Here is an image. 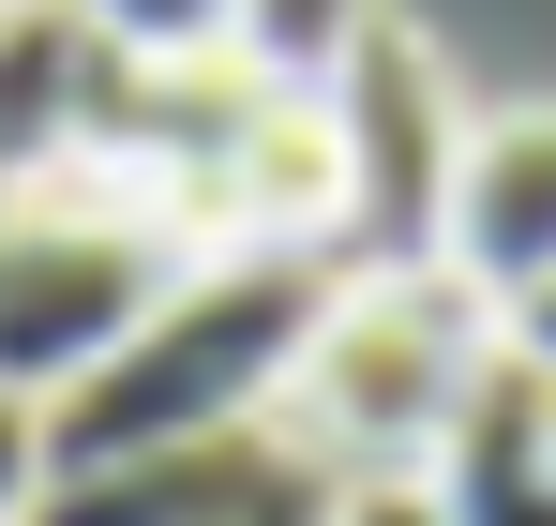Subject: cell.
<instances>
[{
	"mask_svg": "<svg viewBox=\"0 0 556 526\" xmlns=\"http://www.w3.org/2000/svg\"><path fill=\"white\" fill-rule=\"evenodd\" d=\"M316 301H331V256H181V286L46 406V466H136V451L271 437Z\"/></svg>",
	"mask_w": 556,
	"mask_h": 526,
	"instance_id": "cell-1",
	"label": "cell"
},
{
	"mask_svg": "<svg viewBox=\"0 0 556 526\" xmlns=\"http://www.w3.org/2000/svg\"><path fill=\"white\" fill-rule=\"evenodd\" d=\"M496 301L466 271L406 256V271H331L316 331H301V376H286L271 437L331 481H421L437 437L466 422V391L496 376Z\"/></svg>",
	"mask_w": 556,
	"mask_h": 526,
	"instance_id": "cell-2",
	"label": "cell"
},
{
	"mask_svg": "<svg viewBox=\"0 0 556 526\" xmlns=\"http://www.w3.org/2000/svg\"><path fill=\"white\" fill-rule=\"evenodd\" d=\"M316 105H331V271H406L437 256V211H452L466 166V90L452 61L406 30V15H346V46L316 61Z\"/></svg>",
	"mask_w": 556,
	"mask_h": 526,
	"instance_id": "cell-3",
	"label": "cell"
},
{
	"mask_svg": "<svg viewBox=\"0 0 556 526\" xmlns=\"http://www.w3.org/2000/svg\"><path fill=\"white\" fill-rule=\"evenodd\" d=\"M166 286H181V241L151 211H15L0 196V391L46 422Z\"/></svg>",
	"mask_w": 556,
	"mask_h": 526,
	"instance_id": "cell-4",
	"label": "cell"
},
{
	"mask_svg": "<svg viewBox=\"0 0 556 526\" xmlns=\"http://www.w3.org/2000/svg\"><path fill=\"white\" fill-rule=\"evenodd\" d=\"M437 271H466L481 301H527V286L556 271V105L466 121L452 211H437Z\"/></svg>",
	"mask_w": 556,
	"mask_h": 526,
	"instance_id": "cell-5",
	"label": "cell"
},
{
	"mask_svg": "<svg viewBox=\"0 0 556 526\" xmlns=\"http://www.w3.org/2000/svg\"><path fill=\"white\" fill-rule=\"evenodd\" d=\"M421 497H437V526H556V406H542L527 361H496L466 391V422L437 437Z\"/></svg>",
	"mask_w": 556,
	"mask_h": 526,
	"instance_id": "cell-6",
	"label": "cell"
},
{
	"mask_svg": "<svg viewBox=\"0 0 556 526\" xmlns=\"http://www.w3.org/2000/svg\"><path fill=\"white\" fill-rule=\"evenodd\" d=\"M271 437H211V451H136V466H46L30 526H226Z\"/></svg>",
	"mask_w": 556,
	"mask_h": 526,
	"instance_id": "cell-7",
	"label": "cell"
},
{
	"mask_svg": "<svg viewBox=\"0 0 556 526\" xmlns=\"http://www.w3.org/2000/svg\"><path fill=\"white\" fill-rule=\"evenodd\" d=\"M61 15L105 61H211V46H241V0H61Z\"/></svg>",
	"mask_w": 556,
	"mask_h": 526,
	"instance_id": "cell-8",
	"label": "cell"
},
{
	"mask_svg": "<svg viewBox=\"0 0 556 526\" xmlns=\"http://www.w3.org/2000/svg\"><path fill=\"white\" fill-rule=\"evenodd\" d=\"M331 497H346V481H331V466H301V451H256V481H241V512L226 526H331Z\"/></svg>",
	"mask_w": 556,
	"mask_h": 526,
	"instance_id": "cell-9",
	"label": "cell"
},
{
	"mask_svg": "<svg viewBox=\"0 0 556 526\" xmlns=\"http://www.w3.org/2000/svg\"><path fill=\"white\" fill-rule=\"evenodd\" d=\"M30 497H46V422L0 391V526H30Z\"/></svg>",
	"mask_w": 556,
	"mask_h": 526,
	"instance_id": "cell-10",
	"label": "cell"
},
{
	"mask_svg": "<svg viewBox=\"0 0 556 526\" xmlns=\"http://www.w3.org/2000/svg\"><path fill=\"white\" fill-rule=\"evenodd\" d=\"M496 347H511V361H527V376L556 391V271L527 286V301H496Z\"/></svg>",
	"mask_w": 556,
	"mask_h": 526,
	"instance_id": "cell-11",
	"label": "cell"
},
{
	"mask_svg": "<svg viewBox=\"0 0 556 526\" xmlns=\"http://www.w3.org/2000/svg\"><path fill=\"white\" fill-rule=\"evenodd\" d=\"M331 526H437V497H421V481H346Z\"/></svg>",
	"mask_w": 556,
	"mask_h": 526,
	"instance_id": "cell-12",
	"label": "cell"
},
{
	"mask_svg": "<svg viewBox=\"0 0 556 526\" xmlns=\"http://www.w3.org/2000/svg\"><path fill=\"white\" fill-rule=\"evenodd\" d=\"M0 15H46V0H0Z\"/></svg>",
	"mask_w": 556,
	"mask_h": 526,
	"instance_id": "cell-13",
	"label": "cell"
},
{
	"mask_svg": "<svg viewBox=\"0 0 556 526\" xmlns=\"http://www.w3.org/2000/svg\"><path fill=\"white\" fill-rule=\"evenodd\" d=\"M542 406H556V391H542Z\"/></svg>",
	"mask_w": 556,
	"mask_h": 526,
	"instance_id": "cell-14",
	"label": "cell"
}]
</instances>
